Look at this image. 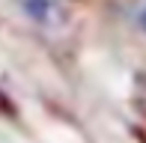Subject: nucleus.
Masks as SVG:
<instances>
[{
  "label": "nucleus",
  "mask_w": 146,
  "mask_h": 143,
  "mask_svg": "<svg viewBox=\"0 0 146 143\" xmlns=\"http://www.w3.org/2000/svg\"><path fill=\"white\" fill-rule=\"evenodd\" d=\"M0 110H9V101H6L3 95H0Z\"/></svg>",
  "instance_id": "f257e3e1"
},
{
  "label": "nucleus",
  "mask_w": 146,
  "mask_h": 143,
  "mask_svg": "<svg viewBox=\"0 0 146 143\" xmlns=\"http://www.w3.org/2000/svg\"><path fill=\"white\" fill-rule=\"evenodd\" d=\"M140 27H143V30H146V9H143V12H140Z\"/></svg>",
  "instance_id": "f03ea898"
}]
</instances>
